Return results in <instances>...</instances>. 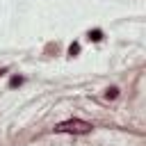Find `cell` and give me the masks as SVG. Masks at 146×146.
<instances>
[{
	"mask_svg": "<svg viewBox=\"0 0 146 146\" xmlns=\"http://www.w3.org/2000/svg\"><path fill=\"white\" fill-rule=\"evenodd\" d=\"M89 39H94V41H100V39H103L100 30H94V32H89Z\"/></svg>",
	"mask_w": 146,
	"mask_h": 146,
	"instance_id": "7a4b0ae2",
	"label": "cell"
},
{
	"mask_svg": "<svg viewBox=\"0 0 146 146\" xmlns=\"http://www.w3.org/2000/svg\"><path fill=\"white\" fill-rule=\"evenodd\" d=\"M18 84H23V78H18V75L11 78V87H18Z\"/></svg>",
	"mask_w": 146,
	"mask_h": 146,
	"instance_id": "3957f363",
	"label": "cell"
},
{
	"mask_svg": "<svg viewBox=\"0 0 146 146\" xmlns=\"http://www.w3.org/2000/svg\"><path fill=\"white\" fill-rule=\"evenodd\" d=\"M116 94H119V91H116V89H107V98H114V96H116Z\"/></svg>",
	"mask_w": 146,
	"mask_h": 146,
	"instance_id": "277c9868",
	"label": "cell"
},
{
	"mask_svg": "<svg viewBox=\"0 0 146 146\" xmlns=\"http://www.w3.org/2000/svg\"><path fill=\"white\" fill-rule=\"evenodd\" d=\"M2 73H7V71H5V68H0V75H2Z\"/></svg>",
	"mask_w": 146,
	"mask_h": 146,
	"instance_id": "5b68a950",
	"label": "cell"
},
{
	"mask_svg": "<svg viewBox=\"0 0 146 146\" xmlns=\"http://www.w3.org/2000/svg\"><path fill=\"white\" fill-rule=\"evenodd\" d=\"M91 128H94L91 123L73 119V121H64V123H59V125H57L55 130H57V132H89Z\"/></svg>",
	"mask_w": 146,
	"mask_h": 146,
	"instance_id": "6da1fadb",
	"label": "cell"
}]
</instances>
